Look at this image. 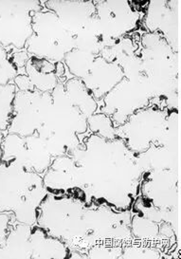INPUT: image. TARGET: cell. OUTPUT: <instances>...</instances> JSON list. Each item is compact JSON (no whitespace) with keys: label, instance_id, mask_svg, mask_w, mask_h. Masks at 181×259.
<instances>
[{"label":"cell","instance_id":"cell-1","mask_svg":"<svg viewBox=\"0 0 181 259\" xmlns=\"http://www.w3.org/2000/svg\"><path fill=\"white\" fill-rule=\"evenodd\" d=\"M80 173V197L87 203L130 210L140 194L143 170L125 143L89 133L70 155Z\"/></svg>","mask_w":181,"mask_h":259},{"label":"cell","instance_id":"cell-2","mask_svg":"<svg viewBox=\"0 0 181 259\" xmlns=\"http://www.w3.org/2000/svg\"><path fill=\"white\" fill-rule=\"evenodd\" d=\"M87 202L76 195L48 194L38 209L36 224L73 251L86 253L89 246Z\"/></svg>","mask_w":181,"mask_h":259},{"label":"cell","instance_id":"cell-3","mask_svg":"<svg viewBox=\"0 0 181 259\" xmlns=\"http://www.w3.org/2000/svg\"><path fill=\"white\" fill-rule=\"evenodd\" d=\"M47 196L42 176L14 160L0 161L1 213H12L15 222L34 225Z\"/></svg>","mask_w":181,"mask_h":259},{"label":"cell","instance_id":"cell-4","mask_svg":"<svg viewBox=\"0 0 181 259\" xmlns=\"http://www.w3.org/2000/svg\"><path fill=\"white\" fill-rule=\"evenodd\" d=\"M32 34L25 51L40 59L53 63H62L66 55L75 49V38L67 31L54 13L42 9L32 14Z\"/></svg>","mask_w":181,"mask_h":259},{"label":"cell","instance_id":"cell-5","mask_svg":"<svg viewBox=\"0 0 181 259\" xmlns=\"http://www.w3.org/2000/svg\"><path fill=\"white\" fill-rule=\"evenodd\" d=\"M168 109L150 105L116 127V136L135 154L144 152L152 145H162L168 128Z\"/></svg>","mask_w":181,"mask_h":259},{"label":"cell","instance_id":"cell-6","mask_svg":"<svg viewBox=\"0 0 181 259\" xmlns=\"http://www.w3.org/2000/svg\"><path fill=\"white\" fill-rule=\"evenodd\" d=\"M152 95L145 75L139 79L123 78L113 90L98 102V112L111 118L115 127L128 120L138 110L151 105Z\"/></svg>","mask_w":181,"mask_h":259},{"label":"cell","instance_id":"cell-7","mask_svg":"<svg viewBox=\"0 0 181 259\" xmlns=\"http://www.w3.org/2000/svg\"><path fill=\"white\" fill-rule=\"evenodd\" d=\"M146 4L129 1L95 2L100 30L114 42L136 33L143 24Z\"/></svg>","mask_w":181,"mask_h":259},{"label":"cell","instance_id":"cell-8","mask_svg":"<svg viewBox=\"0 0 181 259\" xmlns=\"http://www.w3.org/2000/svg\"><path fill=\"white\" fill-rule=\"evenodd\" d=\"M42 9L38 1H0V46L24 50L32 34V14Z\"/></svg>","mask_w":181,"mask_h":259},{"label":"cell","instance_id":"cell-9","mask_svg":"<svg viewBox=\"0 0 181 259\" xmlns=\"http://www.w3.org/2000/svg\"><path fill=\"white\" fill-rule=\"evenodd\" d=\"M52 106V92L17 91L7 133H15L23 137L37 133L47 121Z\"/></svg>","mask_w":181,"mask_h":259},{"label":"cell","instance_id":"cell-10","mask_svg":"<svg viewBox=\"0 0 181 259\" xmlns=\"http://www.w3.org/2000/svg\"><path fill=\"white\" fill-rule=\"evenodd\" d=\"M1 161L14 160L41 176L51 166L54 159L45 141L36 133L28 137L7 133L1 144Z\"/></svg>","mask_w":181,"mask_h":259},{"label":"cell","instance_id":"cell-11","mask_svg":"<svg viewBox=\"0 0 181 259\" xmlns=\"http://www.w3.org/2000/svg\"><path fill=\"white\" fill-rule=\"evenodd\" d=\"M177 170L144 172L139 196L159 210L178 213L176 212V209L179 208V173Z\"/></svg>","mask_w":181,"mask_h":259},{"label":"cell","instance_id":"cell-12","mask_svg":"<svg viewBox=\"0 0 181 259\" xmlns=\"http://www.w3.org/2000/svg\"><path fill=\"white\" fill-rule=\"evenodd\" d=\"M179 1H151L144 9L143 24L148 32L161 34L174 52L179 51Z\"/></svg>","mask_w":181,"mask_h":259},{"label":"cell","instance_id":"cell-13","mask_svg":"<svg viewBox=\"0 0 181 259\" xmlns=\"http://www.w3.org/2000/svg\"><path fill=\"white\" fill-rule=\"evenodd\" d=\"M42 177L48 194L79 196V168L70 155L54 158Z\"/></svg>","mask_w":181,"mask_h":259},{"label":"cell","instance_id":"cell-14","mask_svg":"<svg viewBox=\"0 0 181 259\" xmlns=\"http://www.w3.org/2000/svg\"><path fill=\"white\" fill-rule=\"evenodd\" d=\"M43 8L58 16L64 28L75 35L83 30L96 14L93 1H46Z\"/></svg>","mask_w":181,"mask_h":259},{"label":"cell","instance_id":"cell-15","mask_svg":"<svg viewBox=\"0 0 181 259\" xmlns=\"http://www.w3.org/2000/svg\"><path fill=\"white\" fill-rule=\"evenodd\" d=\"M124 78L121 67L98 55L87 74L82 79L85 88L99 102Z\"/></svg>","mask_w":181,"mask_h":259},{"label":"cell","instance_id":"cell-16","mask_svg":"<svg viewBox=\"0 0 181 259\" xmlns=\"http://www.w3.org/2000/svg\"><path fill=\"white\" fill-rule=\"evenodd\" d=\"M31 258H69L71 250L59 238L51 236L37 224L31 226L30 236Z\"/></svg>","mask_w":181,"mask_h":259},{"label":"cell","instance_id":"cell-17","mask_svg":"<svg viewBox=\"0 0 181 259\" xmlns=\"http://www.w3.org/2000/svg\"><path fill=\"white\" fill-rule=\"evenodd\" d=\"M24 70L33 91L52 92L60 83L56 76V64L49 60L30 56Z\"/></svg>","mask_w":181,"mask_h":259},{"label":"cell","instance_id":"cell-18","mask_svg":"<svg viewBox=\"0 0 181 259\" xmlns=\"http://www.w3.org/2000/svg\"><path fill=\"white\" fill-rule=\"evenodd\" d=\"M31 226L14 222L5 242L0 245V258H31L30 243Z\"/></svg>","mask_w":181,"mask_h":259},{"label":"cell","instance_id":"cell-19","mask_svg":"<svg viewBox=\"0 0 181 259\" xmlns=\"http://www.w3.org/2000/svg\"><path fill=\"white\" fill-rule=\"evenodd\" d=\"M64 85L70 103L86 118L98 112V102L85 88L82 80L70 77L64 83Z\"/></svg>","mask_w":181,"mask_h":259},{"label":"cell","instance_id":"cell-20","mask_svg":"<svg viewBox=\"0 0 181 259\" xmlns=\"http://www.w3.org/2000/svg\"><path fill=\"white\" fill-rule=\"evenodd\" d=\"M97 56L98 55L83 52L78 49H73L66 55L63 63L66 69H68V72L71 74V77H75L82 80L89 71L91 66Z\"/></svg>","mask_w":181,"mask_h":259},{"label":"cell","instance_id":"cell-21","mask_svg":"<svg viewBox=\"0 0 181 259\" xmlns=\"http://www.w3.org/2000/svg\"><path fill=\"white\" fill-rule=\"evenodd\" d=\"M17 89L14 83L0 84V131L7 133L14 111V100Z\"/></svg>","mask_w":181,"mask_h":259},{"label":"cell","instance_id":"cell-22","mask_svg":"<svg viewBox=\"0 0 181 259\" xmlns=\"http://www.w3.org/2000/svg\"><path fill=\"white\" fill-rule=\"evenodd\" d=\"M87 125L89 133L100 137L112 140L117 138L116 127L111 118L102 112H96L87 118Z\"/></svg>","mask_w":181,"mask_h":259},{"label":"cell","instance_id":"cell-23","mask_svg":"<svg viewBox=\"0 0 181 259\" xmlns=\"http://www.w3.org/2000/svg\"><path fill=\"white\" fill-rule=\"evenodd\" d=\"M159 248L131 241L122 247L121 258H161L165 257Z\"/></svg>","mask_w":181,"mask_h":259},{"label":"cell","instance_id":"cell-24","mask_svg":"<svg viewBox=\"0 0 181 259\" xmlns=\"http://www.w3.org/2000/svg\"><path fill=\"white\" fill-rule=\"evenodd\" d=\"M18 71L10 59L9 51L0 46V84H8L14 83Z\"/></svg>","mask_w":181,"mask_h":259},{"label":"cell","instance_id":"cell-25","mask_svg":"<svg viewBox=\"0 0 181 259\" xmlns=\"http://www.w3.org/2000/svg\"><path fill=\"white\" fill-rule=\"evenodd\" d=\"M122 247L120 245L98 244L86 251L87 258H121Z\"/></svg>","mask_w":181,"mask_h":259},{"label":"cell","instance_id":"cell-26","mask_svg":"<svg viewBox=\"0 0 181 259\" xmlns=\"http://www.w3.org/2000/svg\"><path fill=\"white\" fill-rule=\"evenodd\" d=\"M14 222H15V219L12 213L0 212V245L5 242L6 236Z\"/></svg>","mask_w":181,"mask_h":259},{"label":"cell","instance_id":"cell-27","mask_svg":"<svg viewBox=\"0 0 181 259\" xmlns=\"http://www.w3.org/2000/svg\"><path fill=\"white\" fill-rule=\"evenodd\" d=\"M4 136H5V133H4V132H2V131H0V161H1V156H2V149H1V144H2V142H3V139H4Z\"/></svg>","mask_w":181,"mask_h":259}]
</instances>
